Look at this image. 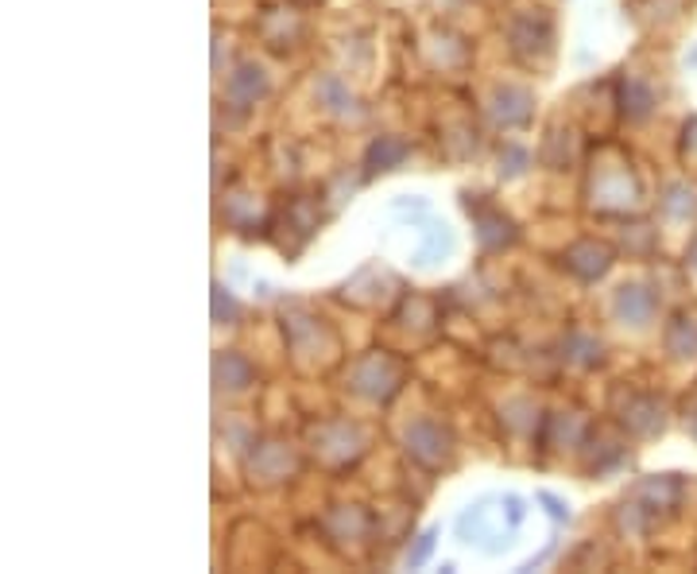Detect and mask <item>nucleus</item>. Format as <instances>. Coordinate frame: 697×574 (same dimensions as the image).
<instances>
[{
	"instance_id": "f257e3e1",
	"label": "nucleus",
	"mask_w": 697,
	"mask_h": 574,
	"mask_svg": "<svg viewBox=\"0 0 697 574\" xmlns=\"http://www.w3.org/2000/svg\"><path fill=\"white\" fill-rule=\"evenodd\" d=\"M403 443H407L411 462H418L423 470H438L453 450L450 431H446L442 423H434V420H415L407 427V435H403Z\"/></svg>"
},
{
	"instance_id": "f03ea898",
	"label": "nucleus",
	"mask_w": 697,
	"mask_h": 574,
	"mask_svg": "<svg viewBox=\"0 0 697 574\" xmlns=\"http://www.w3.org/2000/svg\"><path fill=\"white\" fill-rule=\"evenodd\" d=\"M613 265V253L596 245V241H578L570 253H566V268H570L578 280H601Z\"/></svg>"
},
{
	"instance_id": "7ed1b4c3",
	"label": "nucleus",
	"mask_w": 697,
	"mask_h": 574,
	"mask_svg": "<svg viewBox=\"0 0 697 574\" xmlns=\"http://www.w3.org/2000/svg\"><path fill=\"white\" fill-rule=\"evenodd\" d=\"M225 94H229V102L240 105V109L256 105L260 97L268 94V78H264V70L256 67V62H245V67H240L237 74L229 78V86H225Z\"/></svg>"
},
{
	"instance_id": "20e7f679",
	"label": "nucleus",
	"mask_w": 697,
	"mask_h": 574,
	"mask_svg": "<svg viewBox=\"0 0 697 574\" xmlns=\"http://www.w3.org/2000/svg\"><path fill=\"white\" fill-rule=\"evenodd\" d=\"M476 237L485 249H504L516 241V225L500 214V210H476Z\"/></svg>"
},
{
	"instance_id": "39448f33",
	"label": "nucleus",
	"mask_w": 697,
	"mask_h": 574,
	"mask_svg": "<svg viewBox=\"0 0 697 574\" xmlns=\"http://www.w3.org/2000/svg\"><path fill=\"white\" fill-rule=\"evenodd\" d=\"M651 311H655V300H651L643 288H636V283H628V288L616 292V318H621V323L643 326L647 318H651Z\"/></svg>"
},
{
	"instance_id": "423d86ee",
	"label": "nucleus",
	"mask_w": 697,
	"mask_h": 574,
	"mask_svg": "<svg viewBox=\"0 0 697 574\" xmlns=\"http://www.w3.org/2000/svg\"><path fill=\"white\" fill-rule=\"evenodd\" d=\"M213 373H217V385L222 388H233V393H240V388L252 385V365H248L240 353H217V361H213Z\"/></svg>"
},
{
	"instance_id": "0eeeda50",
	"label": "nucleus",
	"mask_w": 697,
	"mask_h": 574,
	"mask_svg": "<svg viewBox=\"0 0 697 574\" xmlns=\"http://www.w3.org/2000/svg\"><path fill=\"white\" fill-rule=\"evenodd\" d=\"M496 120H500L504 129H511V125H528L531 117V97L523 94V90H500L496 94V105H493Z\"/></svg>"
},
{
	"instance_id": "6e6552de",
	"label": "nucleus",
	"mask_w": 697,
	"mask_h": 574,
	"mask_svg": "<svg viewBox=\"0 0 697 574\" xmlns=\"http://www.w3.org/2000/svg\"><path fill=\"white\" fill-rule=\"evenodd\" d=\"M407 140H400V137H380L373 148H368V155H365V163L373 167V172H391V167H400L403 160H407Z\"/></svg>"
},
{
	"instance_id": "1a4fd4ad",
	"label": "nucleus",
	"mask_w": 697,
	"mask_h": 574,
	"mask_svg": "<svg viewBox=\"0 0 697 574\" xmlns=\"http://www.w3.org/2000/svg\"><path fill=\"white\" fill-rule=\"evenodd\" d=\"M450 249H453V237H450V233H446V225H442V230L434 225V230H426V245H423V249H418L415 265H418V268H430L434 260H442Z\"/></svg>"
},
{
	"instance_id": "9d476101",
	"label": "nucleus",
	"mask_w": 697,
	"mask_h": 574,
	"mask_svg": "<svg viewBox=\"0 0 697 574\" xmlns=\"http://www.w3.org/2000/svg\"><path fill=\"white\" fill-rule=\"evenodd\" d=\"M318 94H322L326 102H330L333 113H349V109H353V94H349V90L341 86L338 78H322V82H318Z\"/></svg>"
},
{
	"instance_id": "9b49d317",
	"label": "nucleus",
	"mask_w": 697,
	"mask_h": 574,
	"mask_svg": "<svg viewBox=\"0 0 697 574\" xmlns=\"http://www.w3.org/2000/svg\"><path fill=\"white\" fill-rule=\"evenodd\" d=\"M213 318L217 323H233L237 318V303H233V295L225 292L222 283H213Z\"/></svg>"
},
{
	"instance_id": "f8f14e48",
	"label": "nucleus",
	"mask_w": 697,
	"mask_h": 574,
	"mask_svg": "<svg viewBox=\"0 0 697 574\" xmlns=\"http://www.w3.org/2000/svg\"><path fill=\"white\" fill-rule=\"evenodd\" d=\"M624 113H628V117H647V105H651V94H647V90H639L636 82H631L628 90H624Z\"/></svg>"
},
{
	"instance_id": "ddd939ff",
	"label": "nucleus",
	"mask_w": 697,
	"mask_h": 574,
	"mask_svg": "<svg viewBox=\"0 0 697 574\" xmlns=\"http://www.w3.org/2000/svg\"><path fill=\"white\" fill-rule=\"evenodd\" d=\"M434 540H438V528H426L423 536H418L415 551L407 555V566H423L426 559H430V551H434Z\"/></svg>"
},
{
	"instance_id": "4468645a",
	"label": "nucleus",
	"mask_w": 697,
	"mask_h": 574,
	"mask_svg": "<svg viewBox=\"0 0 697 574\" xmlns=\"http://www.w3.org/2000/svg\"><path fill=\"white\" fill-rule=\"evenodd\" d=\"M539 501H543V505L551 508V516H554V520H570V508L562 505L558 497H551V493H539Z\"/></svg>"
}]
</instances>
